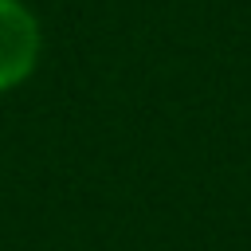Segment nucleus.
Segmentation results:
<instances>
[{"instance_id": "1", "label": "nucleus", "mask_w": 251, "mask_h": 251, "mask_svg": "<svg viewBox=\"0 0 251 251\" xmlns=\"http://www.w3.org/2000/svg\"><path fill=\"white\" fill-rule=\"evenodd\" d=\"M43 51V31L24 0H0V94L31 78Z\"/></svg>"}]
</instances>
